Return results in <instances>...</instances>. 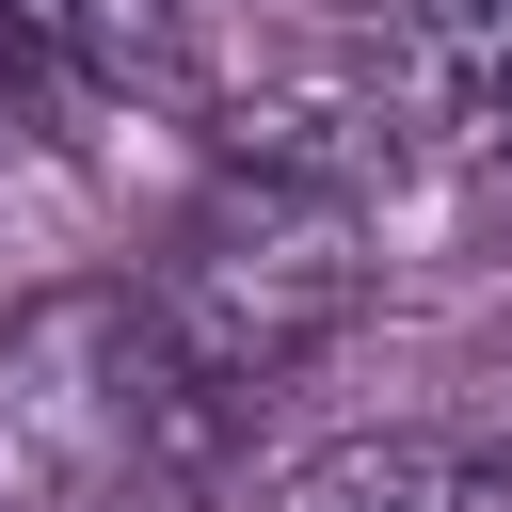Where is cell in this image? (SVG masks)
I'll list each match as a JSON object with an SVG mask.
<instances>
[{"label": "cell", "mask_w": 512, "mask_h": 512, "mask_svg": "<svg viewBox=\"0 0 512 512\" xmlns=\"http://www.w3.org/2000/svg\"><path fill=\"white\" fill-rule=\"evenodd\" d=\"M368 272H384L368 192L336 160H304V144H240L176 208V240H160V272L128 304H144V336H160V368L192 400H240V384H288L320 336H352Z\"/></svg>", "instance_id": "obj_1"}, {"label": "cell", "mask_w": 512, "mask_h": 512, "mask_svg": "<svg viewBox=\"0 0 512 512\" xmlns=\"http://www.w3.org/2000/svg\"><path fill=\"white\" fill-rule=\"evenodd\" d=\"M16 48L112 96H192V0H0V64Z\"/></svg>", "instance_id": "obj_5"}, {"label": "cell", "mask_w": 512, "mask_h": 512, "mask_svg": "<svg viewBox=\"0 0 512 512\" xmlns=\"http://www.w3.org/2000/svg\"><path fill=\"white\" fill-rule=\"evenodd\" d=\"M208 432L128 288H48L0 320V512H144V480Z\"/></svg>", "instance_id": "obj_2"}, {"label": "cell", "mask_w": 512, "mask_h": 512, "mask_svg": "<svg viewBox=\"0 0 512 512\" xmlns=\"http://www.w3.org/2000/svg\"><path fill=\"white\" fill-rule=\"evenodd\" d=\"M256 512H512V448L496 432H336Z\"/></svg>", "instance_id": "obj_3"}, {"label": "cell", "mask_w": 512, "mask_h": 512, "mask_svg": "<svg viewBox=\"0 0 512 512\" xmlns=\"http://www.w3.org/2000/svg\"><path fill=\"white\" fill-rule=\"evenodd\" d=\"M352 16L384 48L400 112H432V128H496L512 112V0H352Z\"/></svg>", "instance_id": "obj_4"}]
</instances>
